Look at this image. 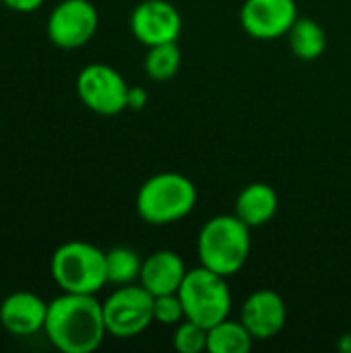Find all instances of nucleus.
I'll list each match as a JSON object with an SVG mask.
<instances>
[{"label": "nucleus", "mask_w": 351, "mask_h": 353, "mask_svg": "<svg viewBox=\"0 0 351 353\" xmlns=\"http://www.w3.org/2000/svg\"><path fill=\"white\" fill-rule=\"evenodd\" d=\"M43 333L62 353H93L106 339L101 302L91 294L62 292L48 302Z\"/></svg>", "instance_id": "f257e3e1"}, {"label": "nucleus", "mask_w": 351, "mask_h": 353, "mask_svg": "<svg viewBox=\"0 0 351 353\" xmlns=\"http://www.w3.org/2000/svg\"><path fill=\"white\" fill-rule=\"evenodd\" d=\"M250 228L234 213L207 219L197 238L201 265L223 277H232L242 271L250 256Z\"/></svg>", "instance_id": "f03ea898"}, {"label": "nucleus", "mask_w": 351, "mask_h": 353, "mask_svg": "<svg viewBox=\"0 0 351 353\" xmlns=\"http://www.w3.org/2000/svg\"><path fill=\"white\" fill-rule=\"evenodd\" d=\"M199 192L190 178L180 172H159L143 182L134 207L149 225H170L192 213Z\"/></svg>", "instance_id": "7ed1b4c3"}, {"label": "nucleus", "mask_w": 351, "mask_h": 353, "mask_svg": "<svg viewBox=\"0 0 351 353\" xmlns=\"http://www.w3.org/2000/svg\"><path fill=\"white\" fill-rule=\"evenodd\" d=\"M50 275L60 292L95 296L108 285L106 252L83 240L64 242L50 259Z\"/></svg>", "instance_id": "20e7f679"}, {"label": "nucleus", "mask_w": 351, "mask_h": 353, "mask_svg": "<svg viewBox=\"0 0 351 353\" xmlns=\"http://www.w3.org/2000/svg\"><path fill=\"white\" fill-rule=\"evenodd\" d=\"M178 296L184 304L186 319L205 329L225 321L232 312V292L228 288V277L213 273L203 265L188 269Z\"/></svg>", "instance_id": "39448f33"}, {"label": "nucleus", "mask_w": 351, "mask_h": 353, "mask_svg": "<svg viewBox=\"0 0 351 353\" xmlns=\"http://www.w3.org/2000/svg\"><path fill=\"white\" fill-rule=\"evenodd\" d=\"M153 304L155 296L141 283L118 285L101 302L108 335L116 339H132L145 333L151 323H155Z\"/></svg>", "instance_id": "423d86ee"}, {"label": "nucleus", "mask_w": 351, "mask_h": 353, "mask_svg": "<svg viewBox=\"0 0 351 353\" xmlns=\"http://www.w3.org/2000/svg\"><path fill=\"white\" fill-rule=\"evenodd\" d=\"M74 87L81 103L99 116H116L126 110L130 87L110 64L93 62L83 66Z\"/></svg>", "instance_id": "0eeeda50"}, {"label": "nucleus", "mask_w": 351, "mask_h": 353, "mask_svg": "<svg viewBox=\"0 0 351 353\" xmlns=\"http://www.w3.org/2000/svg\"><path fill=\"white\" fill-rule=\"evenodd\" d=\"M99 27V12L89 0H62L46 21L48 39L60 50H79L87 46Z\"/></svg>", "instance_id": "6e6552de"}, {"label": "nucleus", "mask_w": 351, "mask_h": 353, "mask_svg": "<svg viewBox=\"0 0 351 353\" xmlns=\"http://www.w3.org/2000/svg\"><path fill=\"white\" fill-rule=\"evenodd\" d=\"M182 25L180 10L168 0H143L130 14V31L147 48L178 41Z\"/></svg>", "instance_id": "1a4fd4ad"}, {"label": "nucleus", "mask_w": 351, "mask_h": 353, "mask_svg": "<svg viewBox=\"0 0 351 353\" xmlns=\"http://www.w3.org/2000/svg\"><path fill=\"white\" fill-rule=\"evenodd\" d=\"M298 17L296 0H244L240 8L242 29L263 41L288 35Z\"/></svg>", "instance_id": "9d476101"}, {"label": "nucleus", "mask_w": 351, "mask_h": 353, "mask_svg": "<svg viewBox=\"0 0 351 353\" xmlns=\"http://www.w3.org/2000/svg\"><path fill=\"white\" fill-rule=\"evenodd\" d=\"M240 321L250 331L254 341L273 339L283 331L288 321L285 300L273 290H257L244 300Z\"/></svg>", "instance_id": "9b49d317"}, {"label": "nucleus", "mask_w": 351, "mask_h": 353, "mask_svg": "<svg viewBox=\"0 0 351 353\" xmlns=\"http://www.w3.org/2000/svg\"><path fill=\"white\" fill-rule=\"evenodd\" d=\"M48 302L31 292H12L0 304V325L14 337H31L43 331Z\"/></svg>", "instance_id": "f8f14e48"}, {"label": "nucleus", "mask_w": 351, "mask_h": 353, "mask_svg": "<svg viewBox=\"0 0 351 353\" xmlns=\"http://www.w3.org/2000/svg\"><path fill=\"white\" fill-rule=\"evenodd\" d=\"M188 269L184 259L174 250H157L143 261L139 283L153 296L176 294Z\"/></svg>", "instance_id": "ddd939ff"}, {"label": "nucleus", "mask_w": 351, "mask_h": 353, "mask_svg": "<svg viewBox=\"0 0 351 353\" xmlns=\"http://www.w3.org/2000/svg\"><path fill=\"white\" fill-rule=\"evenodd\" d=\"M279 209V196L273 186L265 182H252L244 186L234 205V215H238L250 230L267 225Z\"/></svg>", "instance_id": "4468645a"}, {"label": "nucleus", "mask_w": 351, "mask_h": 353, "mask_svg": "<svg viewBox=\"0 0 351 353\" xmlns=\"http://www.w3.org/2000/svg\"><path fill=\"white\" fill-rule=\"evenodd\" d=\"M285 37L292 54L304 62L321 58L327 50V33L321 27V23H317L310 17H298Z\"/></svg>", "instance_id": "2eb2a0df"}, {"label": "nucleus", "mask_w": 351, "mask_h": 353, "mask_svg": "<svg viewBox=\"0 0 351 353\" xmlns=\"http://www.w3.org/2000/svg\"><path fill=\"white\" fill-rule=\"evenodd\" d=\"M254 345V337L244 327L242 321H232L230 316L209 329V353H248Z\"/></svg>", "instance_id": "dca6fc26"}, {"label": "nucleus", "mask_w": 351, "mask_h": 353, "mask_svg": "<svg viewBox=\"0 0 351 353\" xmlns=\"http://www.w3.org/2000/svg\"><path fill=\"white\" fill-rule=\"evenodd\" d=\"M143 269V259L137 250L128 246H116L106 252V271H108V283L114 285H128L139 283Z\"/></svg>", "instance_id": "f3484780"}, {"label": "nucleus", "mask_w": 351, "mask_h": 353, "mask_svg": "<svg viewBox=\"0 0 351 353\" xmlns=\"http://www.w3.org/2000/svg\"><path fill=\"white\" fill-rule=\"evenodd\" d=\"M143 66H145L147 77L157 81V83L174 79L182 66V52L178 48V41L147 48V56H145Z\"/></svg>", "instance_id": "a211bd4d"}, {"label": "nucleus", "mask_w": 351, "mask_h": 353, "mask_svg": "<svg viewBox=\"0 0 351 353\" xmlns=\"http://www.w3.org/2000/svg\"><path fill=\"white\" fill-rule=\"evenodd\" d=\"M207 341H209V329L201 327L199 323L184 319L180 325H176V331H174V350L176 352H207Z\"/></svg>", "instance_id": "6ab92c4d"}, {"label": "nucleus", "mask_w": 351, "mask_h": 353, "mask_svg": "<svg viewBox=\"0 0 351 353\" xmlns=\"http://www.w3.org/2000/svg\"><path fill=\"white\" fill-rule=\"evenodd\" d=\"M153 319L155 323L163 325V327H176L180 325L186 314H184V304L176 294H163V296H155V304H153Z\"/></svg>", "instance_id": "aec40b11"}, {"label": "nucleus", "mask_w": 351, "mask_h": 353, "mask_svg": "<svg viewBox=\"0 0 351 353\" xmlns=\"http://www.w3.org/2000/svg\"><path fill=\"white\" fill-rule=\"evenodd\" d=\"M6 8H10V10H14V12H23V14H27V12H35V10H39L41 6H43V2L46 0H0Z\"/></svg>", "instance_id": "412c9836"}, {"label": "nucleus", "mask_w": 351, "mask_h": 353, "mask_svg": "<svg viewBox=\"0 0 351 353\" xmlns=\"http://www.w3.org/2000/svg\"><path fill=\"white\" fill-rule=\"evenodd\" d=\"M147 99H149V95H147V91H145L143 87H130V89H128L126 110L139 112V110H143V108L147 105Z\"/></svg>", "instance_id": "4be33fe9"}, {"label": "nucleus", "mask_w": 351, "mask_h": 353, "mask_svg": "<svg viewBox=\"0 0 351 353\" xmlns=\"http://www.w3.org/2000/svg\"><path fill=\"white\" fill-rule=\"evenodd\" d=\"M337 347L343 353H351V333H345V335L337 341Z\"/></svg>", "instance_id": "5701e85b"}, {"label": "nucleus", "mask_w": 351, "mask_h": 353, "mask_svg": "<svg viewBox=\"0 0 351 353\" xmlns=\"http://www.w3.org/2000/svg\"><path fill=\"white\" fill-rule=\"evenodd\" d=\"M0 4H2V2H0Z\"/></svg>", "instance_id": "b1692460"}]
</instances>
